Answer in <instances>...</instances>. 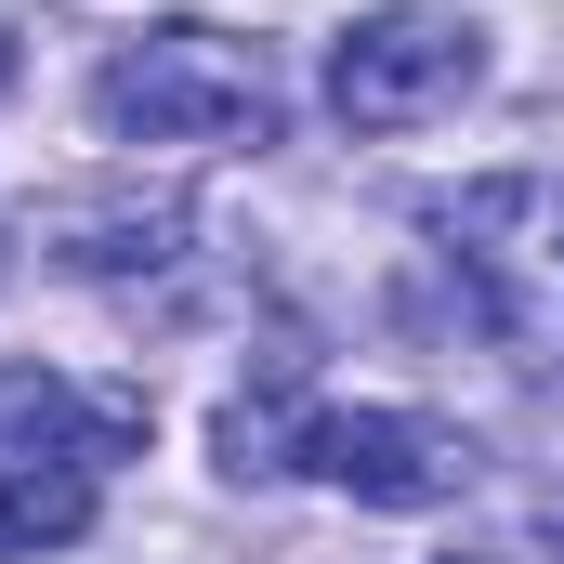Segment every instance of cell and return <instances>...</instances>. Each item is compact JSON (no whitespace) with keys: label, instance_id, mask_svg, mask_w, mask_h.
<instances>
[{"label":"cell","instance_id":"cell-4","mask_svg":"<svg viewBox=\"0 0 564 564\" xmlns=\"http://www.w3.org/2000/svg\"><path fill=\"white\" fill-rule=\"evenodd\" d=\"M302 459L368 512H433V499L473 486V446L421 408H328V421H302Z\"/></svg>","mask_w":564,"mask_h":564},{"label":"cell","instance_id":"cell-5","mask_svg":"<svg viewBox=\"0 0 564 564\" xmlns=\"http://www.w3.org/2000/svg\"><path fill=\"white\" fill-rule=\"evenodd\" d=\"M79 525H93L79 459H0V552H66Z\"/></svg>","mask_w":564,"mask_h":564},{"label":"cell","instance_id":"cell-7","mask_svg":"<svg viewBox=\"0 0 564 564\" xmlns=\"http://www.w3.org/2000/svg\"><path fill=\"white\" fill-rule=\"evenodd\" d=\"M224 473H237V486H250V473H289V408L276 394H263V408H250V394L224 408Z\"/></svg>","mask_w":564,"mask_h":564},{"label":"cell","instance_id":"cell-6","mask_svg":"<svg viewBox=\"0 0 564 564\" xmlns=\"http://www.w3.org/2000/svg\"><path fill=\"white\" fill-rule=\"evenodd\" d=\"M184 210H53V250L79 276H132V263H171Z\"/></svg>","mask_w":564,"mask_h":564},{"label":"cell","instance_id":"cell-3","mask_svg":"<svg viewBox=\"0 0 564 564\" xmlns=\"http://www.w3.org/2000/svg\"><path fill=\"white\" fill-rule=\"evenodd\" d=\"M473 79H486V26L446 13V0H381V13H355L328 40V106L355 132H421Z\"/></svg>","mask_w":564,"mask_h":564},{"label":"cell","instance_id":"cell-1","mask_svg":"<svg viewBox=\"0 0 564 564\" xmlns=\"http://www.w3.org/2000/svg\"><path fill=\"white\" fill-rule=\"evenodd\" d=\"M433 250L512 368H564V171H486L433 197Z\"/></svg>","mask_w":564,"mask_h":564},{"label":"cell","instance_id":"cell-2","mask_svg":"<svg viewBox=\"0 0 564 564\" xmlns=\"http://www.w3.org/2000/svg\"><path fill=\"white\" fill-rule=\"evenodd\" d=\"M93 119L119 144H263L276 132V66L237 26H144L132 53H106Z\"/></svg>","mask_w":564,"mask_h":564},{"label":"cell","instance_id":"cell-8","mask_svg":"<svg viewBox=\"0 0 564 564\" xmlns=\"http://www.w3.org/2000/svg\"><path fill=\"white\" fill-rule=\"evenodd\" d=\"M0 79H13V26H0Z\"/></svg>","mask_w":564,"mask_h":564}]
</instances>
